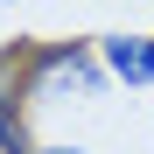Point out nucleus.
<instances>
[{
  "instance_id": "nucleus-1",
  "label": "nucleus",
  "mask_w": 154,
  "mask_h": 154,
  "mask_svg": "<svg viewBox=\"0 0 154 154\" xmlns=\"http://www.w3.org/2000/svg\"><path fill=\"white\" fill-rule=\"evenodd\" d=\"M105 77H98V63H91V49L84 42H56V49H42V56L28 63V91L35 98H49V91H77V98H91Z\"/></svg>"
},
{
  "instance_id": "nucleus-2",
  "label": "nucleus",
  "mask_w": 154,
  "mask_h": 154,
  "mask_svg": "<svg viewBox=\"0 0 154 154\" xmlns=\"http://www.w3.org/2000/svg\"><path fill=\"white\" fill-rule=\"evenodd\" d=\"M98 63L119 84H154V35H105L98 42Z\"/></svg>"
},
{
  "instance_id": "nucleus-3",
  "label": "nucleus",
  "mask_w": 154,
  "mask_h": 154,
  "mask_svg": "<svg viewBox=\"0 0 154 154\" xmlns=\"http://www.w3.org/2000/svg\"><path fill=\"white\" fill-rule=\"evenodd\" d=\"M0 154H35L28 147V119H21V98L0 84Z\"/></svg>"
},
{
  "instance_id": "nucleus-4",
  "label": "nucleus",
  "mask_w": 154,
  "mask_h": 154,
  "mask_svg": "<svg viewBox=\"0 0 154 154\" xmlns=\"http://www.w3.org/2000/svg\"><path fill=\"white\" fill-rule=\"evenodd\" d=\"M35 154H84V147H35Z\"/></svg>"
}]
</instances>
